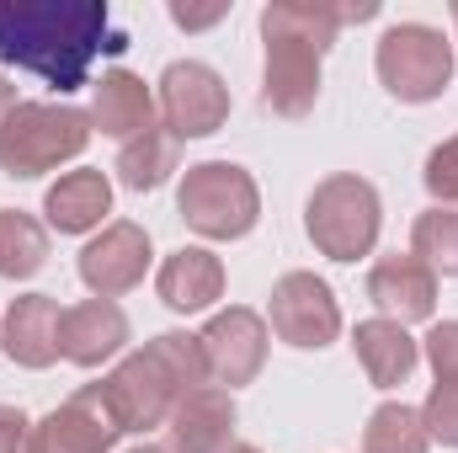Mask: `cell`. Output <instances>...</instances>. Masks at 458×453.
Masks as SVG:
<instances>
[{
    "label": "cell",
    "instance_id": "cell-1",
    "mask_svg": "<svg viewBox=\"0 0 458 453\" xmlns=\"http://www.w3.org/2000/svg\"><path fill=\"white\" fill-rule=\"evenodd\" d=\"M107 38L102 0H0V59L43 75L54 91H81Z\"/></svg>",
    "mask_w": 458,
    "mask_h": 453
},
{
    "label": "cell",
    "instance_id": "cell-2",
    "mask_svg": "<svg viewBox=\"0 0 458 453\" xmlns=\"http://www.w3.org/2000/svg\"><path fill=\"white\" fill-rule=\"evenodd\" d=\"M342 16L331 0H277L261 11L267 38V86L261 102L277 117H304L320 97V59L336 43Z\"/></svg>",
    "mask_w": 458,
    "mask_h": 453
},
{
    "label": "cell",
    "instance_id": "cell-3",
    "mask_svg": "<svg viewBox=\"0 0 458 453\" xmlns=\"http://www.w3.org/2000/svg\"><path fill=\"white\" fill-rule=\"evenodd\" d=\"M203 379H208V368H203L198 337L165 331V337L149 341L144 352H133L107 379V400H113L123 432H144V427L171 422L176 400H187L192 389H203Z\"/></svg>",
    "mask_w": 458,
    "mask_h": 453
},
{
    "label": "cell",
    "instance_id": "cell-4",
    "mask_svg": "<svg viewBox=\"0 0 458 453\" xmlns=\"http://www.w3.org/2000/svg\"><path fill=\"white\" fill-rule=\"evenodd\" d=\"M91 144V117L64 102H16L0 117V171L43 176Z\"/></svg>",
    "mask_w": 458,
    "mask_h": 453
},
{
    "label": "cell",
    "instance_id": "cell-5",
    "mask_svg": "<svg viewBox=\"0 0 458 453\" xmlns=\"http://www.w3.org/2000/svg\"><path fill=\"white\" fill-rule=\"evenodd\" d=\"M378 81L400 102H432L454 81V43L427 21H400L378 38Z\"/></svg>",
    "mask_w": 458,
    "mask_h": 453
},
{
    "label": "cell",
    "instance_id": "cell-6",
    "mask_svg": "<svg viewBox=\"0 0 458 453\" xmlns=\"http://www.w3.org/2000/svg\"><path fill=\"white\" fill-rule=\"evenodd\" d=\"M304 225L331 261H357L378 240V192L362 176H331L315 187Z\"/></svg>",
    "mask_w": 458,
    "mask_h": 453
},
{
    "label": "cell",
    "instance_id": "cell-7",
    "mask_svg": "<svg viewBox=\"0 0 458 453\" xmlns=\"http://www.w3.org/2000/svg\"><path fill=\"white\" fill-rule=\"evenodd\" d=\"M261 214V198H256V182L229 166V160H203L187 171L182 182V219L208 235V240H240L245 229L256 225Z\"/></svg>",
    "mask_w": 458,
    "mask_h": 453
},
{
    "label": "cell",
    "instance_id": "cell-8",
    "mask_svg": "<svg viewBox=\"0 0 458 453\" xmlns=\"http://www.w3.org/2000/svg\"><path fill=\"white\" fill-rule=\"evenodd\" d=\"M160 117L171 139H208L219 133L229 117V86L219 81V70L182 59L160 75Z\"/></svg>",
    "mask_w": 458,
    "mask_h": 453
},
{
    "label": "cell",
    "instance_id": "cell-9",
    "mask_svg": "<svg viewBox=\"0 0 458 453\" xmlns=\"http://www.w3.org/2000/svg\"><path fill=\"white\" fill-rule=\"evenodd\" d=\"M123 432L107 384H86L81 395H70L54 416H43L27 438V453H107L113 438Z\"/></svg>",
    "mask_w": 458,
    "mask_h": 453
},
{
    "label": "cell",
    "instance_id": "cell-10",
    "mask_svg": "<svg viewBox=\"0 0 458 453\" xmlns=\"http://www.w3.org/2000/svg\"><path fill=\"white\" fill-rule=\"evenodd\" d=\"M272 331L288 346H326L342 331V310L315 272H288L272 288Z\"/></svg>",
    "mask_w": 458,
    "mask_h": 453
},
{
    "label": "cell",
    "instance_id": "cell-11",
    "mask_svg": "<svg viewBox=\"0 0 458 453\" xmlns=\"http://www.w3.org/2000/svg\"><path fill=\"white\" fill-rule=\"evenodd\" d=\"M198 346H203L208 379H219V384L234 389V384H250L261 373V363H267V326L250 310H225V315L208 321V331L198 337Z\"/></svg>",
    "mask_w": 458,
    "mask_h": 453
},
{
    "label": "cell",
    "instance_id": "cell-12",
    "mask_svg": "<svg viewBox=\"0 0 458 453\" xmlns=\"http://www.w3.org/2000/svg\"><path fill=\"white\" fill-rule=\"evenodd\" d=\"M144 272H149V235L139 225H107L81 251V278L97 299H117L139 288Z\"/></svg>",
    "mask_w": 458,
    "mask_h": 453
},
{
    "label": "cell",
    "instance_id": "cell-13",
    "mask_svg": "<svg viewBox=\"0 0 458 453\" xmlns=\"http://www.w3.org/2000/svg\"><path fill=\"white\" fill-rule=\"evenodd\" d=\"M368 299L394 315V326L405 321H427L432 304H437V272L421 267L416 256H384L373 272H368Z\"/></svg>",
    "mask_w": 458,
    "mask_h": 453
},
{
    "label": "cell",
    "instance_id": "cell-14",
    "mask_svg": "<svg viewBox=\"0 0 458 453\" xmlns=\"http://www.w3.org/2000/svg\"><path fill=\"white\" fill-rule=\"evenodd\" d=\"M128 341V321L113 299H86V304H70L64 321H59V357L81 363V368H97L107 363L113 352H123Z\"/></svg>",
    "mask_w": 458,
    "mask_h": 453
},
{
    "label": "cell",
    "instance_id": "cell-15",
    "mask_svg": "<svg viewBox=\"0 0 458 453\" xmlns=\"http://www.w3.org/2000/svg\"><path fill=\"white\" fill-rule=\"evenodd\" d=\"M59 299L48 294H27L5 310V357L21 368H48L59 357Z\"/></svg>",
    "mask_w": 458,
    "mask_h": 453
},
{
    "label": "cell",
    "instance_id": "cell-16",
    "mask_svg": "<svg viewBox=\"0 0 458 453\" xmlns=\"http://www.w3.org/2000/svg\"><path fill=\"white\" fill-rule=\"evenodd\" d=\"M155 288H160V299H165L176 315H198V310H208V304L225 294V267H219V256H214V251L187 245V251L165 256V267H160Z\"/></svg>",
    "mask_w": 458,
    "mask_h": 453
},
{
    "label": "cell",
    "instance_id": "cell-17",
    "mask_svg": "<svg viewBox=\"0 0 458 453\" xmlns=\"http://www.w3.org/2000/svg\"><path fill=\"white\" fill-rule=\"evenodd\" d=\"M229 432H234L229 389H192L171 411V443H176V453H225Z\"/></svg>",
    "mask_w": 458,
    "mask_h": 453
},
{
    "label": "cell",
    "instance_id": "cell-18",
    "mask_svg": "<svg viewBox=\"0 0 458 453\" xmlns=\"http://www.w3.org/2000/svg\"><path fill=\"white\" fill-rule=\"evenodd\" d=\"M91 123L102 133L123 139V144L139 139V133H149L155 128V97H149V86L139 75H128V70H107L97 81V97H91Z\"/></svg>",
    "mask_w": 458,
    "mask_h": 453
},
{
    "label": "cell",
    "instance_id": "cell-19",
    "mask_svg": "<svg viewBox=\"0 0 458 453\" xmlns=\"http://www.w3.org/2000/svg\"><path fill=\"white\" fill-rule=\"evenodd\" d=\"M107 209H113V187H107L102 171H70V176H59V182L48 187V198H43V214H48V225L59 229V235L97 229L107 219Z\"/></svg>",
    "mask_w": 458,
    "mask_h": 453
},
{
    "label": "cell",
    "instance_id": "cell-20",
    "mask_svg": "<svg viewBox=\"0 0 458 453\" xmlns=\"http://www.w3.org/2000/svg\"><path fill=\"white\" fill-rule=\"evenodd\" d=\"M357 363H362V373L378 384V389H394V384H405L411 379V368H416V341L405 337V326H394V321H362L357 326Z\"/></svg>",
    "mask_w": 458,
    "mask_h": 453
},
{
    "label": "cell",
    "instance_id": "cell-21",
    "mask_svg": "<svg viewBox=\"0 0 458 453\" xmlns=\"http://www.w3.org/2000/svg\"><path fill=\"white\" fill-rule=\"evenodd\" d=\"M171 171H176V139H171L165 128H149V133L128 139L123 155H117V176H123V187H133V192H155Z\"/></svg>",
    "mask_w": 458,
    "mask_h": 453
},
{
    "label": "cell",
    "instance_id": "cell-22",
    "mask_svg": "<svg viewBox=\"0 0 458 453\" xmlns=\"http://www.w3.org/2000/svg\"><path fill=\"white\" fill-rule=\"evenodd\" d=\"M48 261V229L21 209H0V278H32Z\"/></svg>",
    "mask_w": 458,
    "mask_h": 453
},
{
    "label": "cell",
    "instance_id": "cell-23",
    "mask_svg": "<svg viewBox=\"0 0 458 453\" xmlns=\"http://www.w3.org/2000/svg\"><path fill=\"white\" fill-rule=\"evenodd\" d=\"M427 427H421V411L411 406H378L368 416V432H362V453H427Z\"/></svg>",
    "mask_w": 458,
    "mask_h": 453
},
{
    "label": "cell",
    "instance_id": "cell-24",
    "mask_svg": "<svg viewBox=\"0 0 458 453\" xmlns=\"http://www.w3.org/2000/svg\"><path fill=\"white\" fill-rule=\"evenodd\" d=\"M411 256L443 278H458V209H432L411 229Z\"/></svg>",
    "mask_w": 458,
    "mask_h": 453
},
{
    "label": "cell",
    "instance_id": "cell-25",
    "mask_svg": "<svg viewBox=\"0 0 458 453\" xmlns=\"http://www.w3.org/2000/svg\"><path fill=\"white\" fill-rule=\"evenodd\" d=\"M421 427H427V438L458 449V379H437V389L421 406Z\"/></svg>",
    "mask_w": 458,
    "mask_h": 453
},
{
    "label": "cell",
    "instance_id": "cell-26",
    "mask_svg": "<svg viewBox=\"0 0 458 453\" xmlns=\"http://www.w3.org/2000/svg\"><path fill=\"white\" fill-rule=\"evenodd\" d=\"M427 192L437 203H458V133L427 155Z\"/></svg>",
    "mask_w": 458,
    "mask_h": 453
},
{
    "label": "cell",
    "instance_id": "cell-27",
    "mask_svg": "<svg viewBox=\"0 0 458 453\" xmlns=\"http://www.w3.org/2000/svg\"><path fill=\"white\" fill-rule=\"evenodd\" d=\"M427 357H432L437 379H458V321L432 326V337H427Z\"/></svg>",
    "mask_w": 458,
    "mask_h": 453
},
{
    "label": "cell",
    "instance_id": "cell-28",
    "mask_svg": "<svg viewBox=\"0 0 458 453\" xmlns=\"http://www.w3.org/2000/svg\"><path fill=\"white\" fill-rule=\"evenodd\" d=\"M27 416L16 406H0V453H27Z\"/></svg>",
    "mask_w": 458,
    "mask_h": 453
},
{
    "label": "cell",
    "instance_id": "cell-29",
    "mask_svg": "<svg viewBox=\"0 0 458 453\" xmlns=\"http://www.w3.org/2000/svg\"><path fill=\"white\" fill-rule=\"evenodd\" d=\"M229 16V5H171V21L176 27H187V32H198V27H214V21H225Z\"/></svg>",
    "mask_w": 458,
    "mask_h": 453
},
{
    "label": "cell",
    "instance_id": "cell-30",
    "mask_svg": "<svg viewBox=\"0 0 458 453\" xmlns=\"http://www.w3.org/2000/svg\"><path fill=\"white\" fill-rule=\"evenodd\" d=\"M11 107H16V86H11V81L0 75V117L11 113Z\"/></svg>",
    "mask_w": 458,
    "mask_h": 453
},
{
    "label": "cell",
    "instance_id": "cell-31",
    "mask_svg": "<svg viewBox=\"0 0 458 453\" xmlns=\"http://www.w3.org/2000/svg\"><path fill=\"white\" fill-rule=\"evenodd\" d=\"M225 453H261V449H250V443H229Z\"/></svg>",
    "mask_w": 458,
    "mask_h": 453
},
{
    "label": "cell",
    "instance_id": "cell-32",
    "mask_svg": "<svg viewBox=\"0 0 458 453\" xmlns=\"http://www.w3.org/2000/svg\"><path fill=\"white\" fill-rule=\"evenodd\" d=\"M133 453H165V449H133Z\"/></svg>",
    "mask_w": 458,
    "mask_h": 453
},
{
    "label": "cell",
    "instance_id": "cell-33",
    "mask_svg": "<svg viewBox=\"0 0 458 453\" xmlns=\"http://www.w3.org/2000/svg\"><path fill=\"white\" fill-rule=\"evenodd\" d=\"M454 21H458V5H454Z\"/></svg>",
    "mask_w": 458,
    "mask_h": 453
}]
</instances>
